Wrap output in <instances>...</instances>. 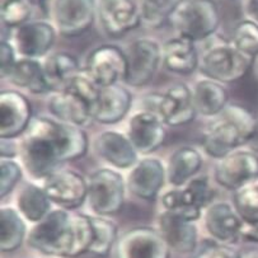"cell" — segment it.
<instances>
[{"label": "cell", "mask_w": 258, "mask_h": 258, "mask_svg": "<svg viewBox=\"0 0 258 258\" xmlns=\"http://www.w3.org/2000/svg\"><path fill=\"white\" fill-rule=\"evenodd\" d=\"M19 157L33 178H47L60 164L88 152V136L80 126L50 117H33L19 143Z\"/></svg>", "instance_id": "cell-1"}, {"label": "cell", "mask_w": 258, "mask_h": 258, "mask_svg": "<svg viewBox=\"0 0 258 258\" xmlns=\"http://www.w3.org/2000/svg\"><path fill=\"white\" fill-rule=\"evenodd\" d=\"M28 244L50 255L78 257L89 252L94 240L91 216L65 209L51 210L31 229Z\"/></svg>", "instance_id": "cell-2"}, {"label": "cell", "mask_w": 258, "mask_h": 258, "mask_svg": "<svg viewBox=\"0 0 258 258\" xmlns=\"http://www.w3.org/2000/svg\"><path fill=\"white\" fill-rule=\"evenodd\" d=\"M257 118L245 107L228 104L206 126L203 136L204 150L210 157L221 159L247 145L254 131Z\"/></svg>", "instance_id": "cell-3"}, {"label": "cell", "mask_w": 258, "mask_h": 258, "mask_svg": "<svg viewBox=\"0 0 258 258\" xmlns=\"http://www.w3.org/2000/svg\"><path fill=\"white\" fill-rule=\"evenodd\" d=\"M99 91L87 73L80 72L67 88L55 92L48 101V108L56 120L84 127L93 120Z\"/></svg>", "instance_id": "cell-4"}, {"label": "cell", "mask_w": 258, "mask_h": 258, "mask_svg": "<svg viewBox=\"0 0 258 258\" xmlns=\"http://www.w3.org/2000/svg\"><path fill=\"white\" fill-rule=\"evenodd\" d=\"M254 59L238 50L232 41L215 38L200 56V70L208 79L219 83H233L249 72Z\"/></svg>", "instance_id": "cell-5"}, {"label": "cell", "mask_w": 258, "mask_h": 258, "mask_svg": "<svg viewBox=\"0 0 258 258\" xmlns=\"http://www.w3.org/2000/svg\"><path fill=\"white\" fill-rule=\"evenodd\" d=\"M181 37L192 42L210 38L220 24L218 6L213 0H187L170 17Z\"/></svg>", "instance_id": "cell-6"}, {"label": "cell", "mask_w": 258, "mask_h": 258, "mask_svg": "<svg viewBox=\"0 0 258 258\" xmlns=\"http://www.w3.org/2000/svg\"><path fill=\"white\" fill-rule=\"evenodd\" d=\"M126 187L123 177L113 169L103 168L92 173L87 199L92 211L98 216L120 213L125 205Z\"/></svg>", "instance_id": "cell-7"}, {"label": "cell", "mask_w": 258, "mask_h": 258, "mask_svg": "<svg viewBox=\"0 0 258 258\" xmlns=\"http://www.w3.org/2000/svg\"><path fill=\"white\" fill-rule=\"evenodd\" d=\"M214 196L210 182L206 177L192 178L183 188H173L162 196L165 211L182 216L189 221L199 220L203 209L208 208Z\"/></svg>", "instance_id": "cell-8"}, {"label": "cell", "mask_w": 258, "mask_h": 258, "mask_svg": "<svg viewBox=\"0 0 258 258\" xmlns=\"http://www.w3.org/2000/svg\"><path fill=\"white\" fill-rule=\"evenodd\" d=\"M127 72L123 82L130 87L143 88L155 77L162 61V47L152 38H139L128 47Z\"/></svg>", "instance_id": "cell-9"}, {"label": "cell", "mask_w": 258, "mask_h": 258, "mask_svg": "<svg viewBox=\"0 0 258 258\" xmlns=\"http://www.w3.org/2000/svg\"><path fill=\"white\" fill-rule=\"evenodd\" d=\"M84 72L99 88L118 84L127 72L126 53L116 45H101L89 53Z\"/></svg>", "instance_id": "cell-10"}, {"label": "cell", "mask_w": 258, "mask_h": 258, "mask_svg": "<svg viewBox=\"0 0 258 258\" xmlns=\"http://www.w3.org/2000/svg\"><path fill=\"white\" fill-rule=\"evenodd\" d=\"M43 191L51 203L65 210L80 208L88 199V182L72 169H57L43 181Z\"/></svg>", "instance_id": "cell-11"}, {"label": "cell", "mask_w": 258, "mask_h": 258, "mask_svg": "<svg viewBox=\"0 0 258 258\" xmlns=\"http://www.w3.org/2000/svg\"><path fill=\"white\" fill-rule=\"evenodd\" d=\"M258 177V155L252 150H234L218 160L214 178L219 186L237 191Z\"/></svg>", "instance_id": "cell-12"}, {"label": "cell", "mask_w": 258, "mask_h": 258, "mask_svg": "<svg viewBox=\"0 0 258 258\" xmlns=\"http://www.w3.org/2000/svg\"><path fill=\"white\" fill-rule=\"evenodd\" d=\"M169 249L158 229L138 226L118 239L116 258H169Z\"/></svg>", "instance_id": "cell-13"}, {"label": "cell", "mask_w": 258, "mask_h": 258, "mask_svg": "<svg viewBox=\"0 0 258 258\" xmlns=\"http://www.w3.org/2000/svg\"><path fill=\"white\" fill-rule=\"evenodd\" d=\"M94 16V0H53V23L65 37H78L87 32L93 24Z\"/></svg>", "instance_id": "cell-14"}, {"label": "cell", "mask_w": 258, "mask_h": 258, "mask_svg": "<svg viewBox=\"0 0 258 258\" xmlns=\"http://www.w3.org/2000/svg\"><path fill=\"white\" fill-rule=\"evenodd\" d=\"M97 14L109 37H121L135 30L141 22L140 9L134 0H98Z\"/></svg>", "instance_id": "cell-15"}, {"label": "cell", "mask_w": 258, "mask_h": 258, "mask_svg": "<svg viewBox=\"0 0 258 258\" xmlns=\"http://www.w3.org/2000/svg\"><path fill=\"white\" fill-rule=\"evenodd\" d=\"M165 123L157 113L141 109L128 121L127 136L139 154H152L165 141Z\"/></svg>", "instance_id": "cell-16"}, {"label": "cell", "mask_w": 258, "mask_h": 258, "mask_svg": "<svg viewBox=\"0 0 258 258\" xmlns=\"http://www.w3.org/2000/svg\"><path fill=\"white\" fill-rule=\"evenodd\" d=\"M158 114L163 122L170 127H178L194 121L197 111L192 89L183 83L172 85L160 96Z\"/></svg>", "instance_id": "cell-17"}, {"label": "cell", "mask_w": 258, "mask_h": 258, "mask_svg": "<svg viewBox=\"0 0 258 258\" xmlns=\"http://www.w3.org/2000/svg\"><path fill=\"white\" fill-rule=\"evenodd\" d=\"M28 99L17 91L0 93V138L14 139L23 135L32 121Z\"/></svg>", "instance_id": "cell-18"}, {"label": "cell", "mask_w": 258, "mask_h": 258, "mask_svg": "<svg viewBox=\"0 0 258 258\" xmlns=\"http://www.w3.org/2000/svg\"><path fill=\"white\" fill-rule=\"evenodd\" d=\"M56 38V31L52 24L43 21L27 22L16 28L14 48L26 59H38L46 55Z\"/></svg>", "instance_id": "cell-19"}, {"label": "cell", "mask_w": 258, "mask_h": 258, "mask_svg": "<svg viewBox=\"0 0 258 258\" xmlns=\"http://www.w3.org/2000/svg\"><path fill=\"white\" fill-rule=\"evenodd\" d=\"M167 178V168L157 158L139 160L128 173V191L141 200L152 201L158 196Z\"/></svg>", "instance_id": "cell-20"}, {"label": "cell", "mask_w": 258, "mask_h": 258, "mask_svg": "<svg viewBox=\"0 0 258 258\" xmlns=\"http://www.w3.org/2000/svg\"><path fill=\"white\" fill-rule=\"evenodd\" d=\"M94 149L104 162L118 169L134 168L139 162V153L128 136L117 131L99 134L94 143Z\"/></svg>", "instance_id": "cell-21"}, {"label": "cell", "mask_w": 258, "mask_h": 258, "mask_svg": "<svg viewBox=\"0 0 258 258\" xmlns=\"http://www.w3.org/2000/svg\"><path fill=\"white\" fill-rule=\"evenodd\" d=\"M205 226L214 239L224 244L240 239L242 219L228 203H214L206 208Z\"/></svg>", "instance_id": "cell-22"}, {"label": "cell", "mask_w": 258, "mask_h": 258, "mask_svg": "<svg viewBox=\"0 0 258 258\" xmlns=\"http://www.w3.org/2000/svg\"><path fill=\"white\" fill-rule=\"evenodd\" d=\"M158 228L170 249L179 253H189L196 249L197 228L195 221L164 210L159 215Z\"/></svg>", "instance_id": "cell-23"}, {"label": "cell", "mask_w": 258, "mask_h": 258, "mask_svg": "<svg viewBox=\"0 0 258 258\" xmlns=\"http://www.w3.org/2000/svg\"><path fill=\"white\" fill-rule=\"evenodd\" d=\"M133 103L130 91L120 84L101 88L94 108L93 120L104 125L117 123L126 117Z\"/></svg>", "instance_id": "cell-24"}, {"label": "cell", "mask_w": 258, "mask_h": 258, "mask_svg": "<svg viewBox=\"0 0 258 258\" xmlns=\"http://www.w3.org/2000/svg\"><path fill=\"white\" fill-rule=\"evenodd\" d=\"M162 62L174 74H192L200 67V56L195 42L177 36L162 46Z\"/></svg>", "instance_id": "cell-25"}, {"label": "cell", "mask_w": 258, "mask_h": 258, "mask_svg": "<svg viewBox=\"0 0 258 258\" xmlns=\"http://www.w3.org/2000/svg\"><path fill=\"white\" fill-rule=\"evenodd\" d=\"M203 165V155L191 147H182L170 155L167 165V179L176 188L184 186L199 173Z\"/></svg>", "instance_id": "cell-26"}, {"label": "cell", "mask_w": 258, "mask_h": 258, "mask_svg": "<svg viewBox=\"0 0 258 258\" xmlns=\"http://www.w3.org/2000/svg\"><path fill=\"white\" fill-rule=\"evenodd\" d=\"M43 70L50 91L60 92L72 83L82 70L74 55L69 52H55L47 56L43 62Z\"/></svg>", "instance_id": "cell-27"}, {"label": "cell", "mask_w": 258, "mask_h": 258, "mask_svg": "<svg viewBox=\"0 0 258 258\" xmlns=\"http://www.w3.org/2000/svg\"><path fill=\"white\" fill-rule=\"evenodd\" d=\"M192 92L197 113L206 117H215L228 106V92L215 80H199Z\"/></svg>", "instance_id": "cell-28"}, {"label": "cell", "mask_w": 258, "mask_h": 258, "mask_svg": "<svg viewBox=\"0 0 258 258\" xmlns=\"http://www.w3.org/2000/svg\"><path fill=\"white\" fill-rule=\"evenodd\" d=\"M7 79L11 80L12 84L31 93L45 94L50 92L43 64H41L37 59H18Z\"/></svg>", "instance_id": "cell-29"}, {"label": "cell", "mask_w": 258, "mask_h": 258, "mask_svg": "<svg viewBox=\"0 0 258 258\" xmlns=\"http://www.w3.org/2000/svg\"><path fill=\"white\" fill-rule=\"evenodd\" d=\"M17 208L24 219L36 224L50 213L51 201L43 188L28 183L19 192Z\"/></svg>", "instance_id": "cell-30"}, {"label": "cell", "mask_w": 258, "mask_h": 258, "mask_svg": "<svg viewBox=\"0 0 258 258\" xmlns=\"http://www.w3.org/2000/svg\"><path fill=\"white\" fill-rule=\"evenodd\" d=\"M26 237V224L23 216L13 208H2L0 210V248L2 252H13L18 249Z\"/></svg>", "instance_id": "cell-31"}, {"label": "cell", "mask_w": 258, "mask_h": 258, "mask_svg": "<svg viewBox=\"0 0 258 258\" xmlns=\"http://www.w3.org/2000/svg\"><path fill=\"white\" fill-rule=\"evenodd\" d=\"M94 229V240L89 253L104 257L117 240V225L104 216H91Z\"/></svg>", "instance_id": "cell-32"}, {"label": "cell", "mask_w": 258, "mask_h": 258, "mask_svg": "<svg viewBox=\"0 0 258 258\" xmlns=\"http://www.w3.org/2000/svg\"><path fill=\"white\" fill-rule=\"evenodd\" d=\"M183 2L184 0H140L141 21L152 27L163 26Z\"/></svg>", "instance_id": "cell-33"}, {"label": "cell", "mask_w": 258, "mask_h": 258, "mask_svg": "<svg viewBox=\"0 0 258 258\" xmlns=\"http://www.w3.org/2000/svg\"><path fill=\"white\" fill-rule=\"evenodd\" d=\"M234 208L243 221L258 223V177L234 191Z\"/></svg>", "instance_id": "cell-34"}, {"label": "cell", "mask_w": 258, "mask_h": 258, "mask_svg": "<svg viewBox=\"0 0 258 258\" xmlns=\"http://www.w3.org/2000/svg\"><path fill=\"white\" fill-rule=\"evenodd\" d=\"M232 43L242 52L255 59L258 57V24L245 19L234 27Z\"/></svg>", "instance_id": "cell-35"}, {"label": "cell", "mask_w": 258, "mask_h": 258, "mask_svg": "<svg viewBox=\"0 0 258 258\" xmlns=\"http://www.w3.org/2000/svg\"><path fill=\"white\" fill-rule=\"evenodd\" d=\"M31 14L30 0H0V16L4 26L18 28L28 22Z\"/></svg>", "instance_id": "cell-36"}, {"label": "cell", "mask_w": 258, "mask_h": 258, "mask_svg": "<svg viewBox=\"0 0 258 258\" xmlns=\"http://www.w3.org/2000/svg\"><path fill=\"white\" fill-rule=\"evenodd\" d=\"M22 178V168L16 160L2 158L0 162V196L11 194Z\"/></svg>", "instance_id": "cell-37"}, {"label": "cell", "mask_w": 258, "mask_h": 258, "mask_svg": "<svg viewBox=\"0 0 258 258\" xmlns=\"http://www.w3.org/2000/svg\"><path fill=\"white\" fill-rule=\"evenodd\" d=\"M0 69H2V77L4 79H7L9 75V73L12 72L13 67L16 65L17 60L16 59V48L12 43H9L8 41H2V46H0Z\"/></svg>", "instance_id": "cell-38"}, {"label": "cell", "mask_w": 258, "mask_h": 258, "mask_svg": "<svg viewBox=\"0 0 258 258\" xmlns=\"http://www.w3.org/2000/svg\"><path fill=\"white\" fill-rule=\"evenodd\" d=\"M199 258H242V254L228 245H213L203 250Z\"/></svg>", "instance_id": "cell-39"}, {"label": "cell", "mask_w": 258, "mask_h": 258, "mask_svg": "<svg viewBox=\"0 0 258 258\" xmlns=\"http://www.w3.org/2000/svg\"><path fill=\"white\" fill-rule=\"evenodd\" d=\"M240 239L258 243V223H250V221L242 220Z\"/></svg>", "instance_id": "cell-40"}, {"label": "cell", "mask_w": 258, "mask_h": 258, "mask_svg": "<svg viewBox=\"0 0 258 258\" xmlns=\"http://www.w3.org/2000/svg\"><path fill=\"white\" fill-rule=\"evenodd\" d=\"M244 13L249 21L258 24V0H245Z\"/></svg>", "instance_id": "cell-41"}, {"label": "cell", "mask_w": 258, "mask_h": 258, "mask_svg": "<svg viewBox=\"0 0 258 258\" xmlns=\"http://www.w3.org/2000/svg\"><path fill=\"white\" fill-rule=\"evenodd\" d=\"M247 147L249 148V150H252V152L258 153V118H257V121H255L254 131H253L249 141L247 143Z\"/></svg>", "instance_id": "cell-42"}, {"label": "cell", "mask_w": 258, "mask_h": 258, "mask_svg": "<svg viewBox=\"0 0 258 258\" xmlns=\"http://www.w3.org/2000/svg\"><path fill=\"white\" fill-rule=\"evenodd\" d=\"M242 258H258V249H252L243 253Z\"/></svg>", "instance_id": "cell-43"}]
</instances>
